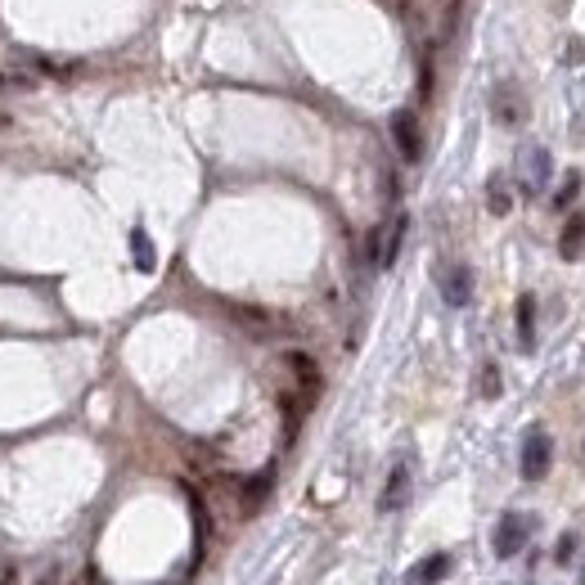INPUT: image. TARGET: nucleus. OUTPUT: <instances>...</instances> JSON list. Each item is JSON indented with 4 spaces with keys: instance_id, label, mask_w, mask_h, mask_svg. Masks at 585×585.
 I'll return each instance as SVG.
<instances>
[{
    "instance_id": "obj_1",
    "label": "nucleus",
    "mask_w": 585,
    "mask_h": 585,
    "mask_svg": "<svg viewBox=\"0 0 585 585\" xmlns=\"http://www.w3.org/2000/svg\"><path fill=\"white\" fill-rule=\"evenodd\" d=\"M549 459H554V441H549L545 428H531L527 441H522V477L527 482H540L549 473Z\"/></svg>"
},
{
    "instance_id": "obj_2",
    "label": "nucleus",
    "mask_w": 585,
    "mask_h": 585,
    "mask_svg": "<svg viewBox=\"0 0 585 585\" xmlns=\"http://www.w3.org/2000/svg\"><path fill=\"white\" fill-rule=\"evenodd\" d=\"M392 140H396V153H401L405 162H419V153H423V140H419V117H414L410 108H401V113H392Z\"/></svg>"
},
{
    "instance_id": "obj_3",
    "label": "nucleus",
    "mask_w": 585,
    "mask_h": 585,
    "mask_svg": "<svg viewBox=\"0 0 585 585\" xmlns=\"http://www.w3.org/2000/svg\"><path fill=\"white\" fill-rule=\"evenodd\" d=\"M522 545H527V518H522V513H504L500 531H495V554H500V558H518Z\"/></svg>"
},
{
    "instance_id": "obj_4",
    "label": "nucleus",
    "mask_w": 585,
    "mask_h": 585,
    "mask_svg": "<svg viewBox=\"0 0 585 585\" xmlns=\"http://www.w3.org/2000/svg\"><path fill=\"white\" fill-rule=\"evenodd\" d=\"M491 113L500 117L504 126H518L522 117H527V108H522L518 90H513V86H500V90H495V99H491Z\"/></svg>"
},
{
    "instance_id": "obj_5",
    "label": "nucleus",
    "mask_w": 585,
    "mask_h": 585,
    "mask_svg": "<svg viewBox=\"0 0 585 585\" xmlns=\"http://www.w3.org/2000/svg\"><path fill=\"white\" fill-rule=\"evenodd\" d=\"M581 248H585V212H572L563 225V239H558V252L572 261V257H581Z\"/></svg>"
},
{
    "instance_id": "obj_6",
    "label": "nucleus",
    "mask_w": 585,
    "mask_h": 585,
    "mask_svg": "<svg viewBox=\"0 0 585 585\" xmlns=\"http://www.w3.org/2000/svg\"><path fill=\"white\" fill-rule=\"evenodd\" d=\"M405 495H410V468L396 464V468H392V477H387L383 500H378V504H383V509L392 513V509H401V504H405Z\"/></svg>"
},
{
    "instance_id": "obj_7",
    "label": "nucleus",
    "mask_w": 585,
    "mask_h": 585,
    "mask_svg": "<svg viewBox=\"0 0 585 585\" xmlns=\"http://www.w3.org/2000/svg\"><path fill=\"white\" fill-rule=\"evenodd\" d=\"M446 572H450V554H428L423 563H414L410 585H437Z\"/></svg>"
},
{
    "instance_id": "obj_8",
    "label": "nucleus",
    "mask_w": 585,
    "mask_h": 585,
    "mask_svg": "<svg viewBox=\"0 0 585 585\" xmlns=\"http://www.w3.org/2000/svg\"><path fill=\"white\" fill-rule=\"evenodd\" d=\"M518 338L522 347H531V338H536V297L531 293L518 297Z\"/></svg>"
},
{
    "instance_id": "obj_9",
    "label": "nucleus",
    "mask_w": 585,
    "mask_h": 585,
    "mask_svg": "<svg viewBox=\"0 0 585 585\" xmlns=\"http://www.w3.org/2000/svg\"><path fill=\"white\" fill-rule=\"evenodd\" d=\"M27 90H36L32 72H23V68H0V95H27Z\"/></svg>"
},
{
    "instance_id": "obj_10",
    "label": "nucleus",
    "mask_w": 585,
    "mask_h": 585,
    "mask_svg": "<svg viewBox=\"0 0 585 585\" xmlns=\"http://www.w3.org/2000/svg\"><path fill=\"white\" fill-rule=\"evenodd\" d=\"M284 365L293 369V374L302 378V383H306V387H311V392H315V383H320V369H315V360L306 356V351H288V356H284Z\"/></svg>"
},
{
    "instance_id": "obj_11",
    "label": "nucleus",
    "mask_w": 585,
    "mask_h": 585,
    "mask_svg": "<svg viewBox=\"0 0 585 585\" xmlns=\"http://www.w3.org/2000/svg\"><path fill=\"white\" fill-rule=\"evenodd\" d=\"M468 293H473V288H468V270L459 266L455 275L446 279V302H450V306H464V302H468Z\"/></svg>"
},
{
    "instance_id": "obj_12",
    "label": "nucleus",
    "mask_w": 585,
    "mask_h": 585,
    "mask_svg": "<svg viewBox=\"0 0 585 585\" xmlns=\"http://www.w3.org/2000/svg\"><path fill=\"white\" fill-rule=\"evenodd\" d=\"M131 248H135V266H140V270H153V248H149V234H144V230H131Z\"/></svg>"
},
{
    "instance_id": "obj_13",
    "label": "nucleus",
    "mask_w": 585,
    "mask_h": 585,
    "mask_svg": "<svg viewBox=\"0 0 585 585\" xmlns=\"http://www.w3.org/2000/svg\"><path fill=\"white\" fill-rule=\"evenodd\" d=\"M405 216H396V225H392V234H387V248H383V266H392L396 261V252H401V239H405Z\"/></svg>"
},
{
    "instance_id": "obj_14",
    "label": "nucleus",
    "mask_w": 585,
    "mask_h": 585,
    "mask_svg": "<svg viewBox=\"0 0 585 585\" xmlns=\"http://www.w3.org/2000/svg\"><path fill=\"white\" fill-rule=\"evenodd\" d=\"M576 189H581V176H576V171H567L563 189H558V194H554V207H558V212H563V207H572V203H576Z\"/></svg>"
},
{
    "instance_id": "obj_15",
    "label": "nucleus",
    "mask_w": 585,
    "mask_h": 585,
    "mask_svg": "<svg viewBox=\"0 0 585 585\" xmlns=\"http://www.w3.org/2000/svg\"><path fill=\"white\" fill-rule=\"evenodd\" d=\"M477 387H482V396H491V401H495V396H500V369L486 365L482 369V383H477Z\"/></svg>"
},
{
    "instance_id": "obj_16",
    "label": "nucleus",
    "mask_w": 585,
    "mask_h": 585,
    "mask_svg": "<svg viewBox=\"0 0 585 585\" xmlns=\"http://www.w3.org/2000/svg\"><path fill=\"white\" fill-rule=\"evenodd\" d=\"M491 212H495V216H504V212H509V194H504L500 185L491 189Z\"/></svg>"
},
{
    "instance_id": "obj_17",
    "label": "nucleus",
    "mask_w": 585,
    "mask_h": 585,
    "mask_svg": "<svg viewBox=\"0 0 585 585\" xmlns=\"http://www.w3.org/2000/svg\"><path fill=\"white\" fill-rule=\"evenodd\" d=\"M432 95V63L423 59V72H419V99H428Z\"/></svg>"
},
{
    "instance_id": "obj_18",
    "label": "nucleus",
    "mask_w": 585,
    "mask_h": 585,
    "mask_svg": "<svg viewBox=\"0 0 585 585\" xmlns=\"http://www.w3.org/2000/svg\"><path fill=\"white\" fill-rule=\"evenodd\" d=\"M77 585H108L104 576H99V567H86V572L77 576Z\"/></svg>"
},
{
    "instance_id": "obj_19",
    "label": "nucleus",
    "mask_w": 585,
    "mask_h": 585,
    "mask_svg": "<svg viewBox=\"0 0 585 585\" xmlns=\"http://www.w3.org/2000/svg\"><path fill=\"white\" fill-rule=\"evenodd\" d=\"M0 585H18V567L14 563H0Z\"/></svg>"
},
{
    "instance_id": "obj_20",
    "label": "nucleus",
    "mask_w": 585,
    "mask_h": 585,
    "mask_svg": "<svg viewBox=\"0 0 585 585\" xmlns=\"http://www.w3.org/2000/svg\"><path fill=\"white\" fill-rule=\"evenodd\" d=\"M441 9H446V23H455V14H459V0H437Z\"/></svg>"
}]
</instances>
